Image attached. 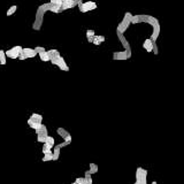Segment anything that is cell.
Wrapping results in <instances>:
<instances>
[{"mask_svg":"<svg viewBox=\"0 0 184 184\" xmlns=\"http://www.w3.org/2000/svg\"><path fill=\"white\" fill-rule=\"evenodd\" d=\"M138 23H147L150 25H155L159 23V20L152 15L148 14H137L133 15L131 18V24H138Z\"/></svg>","mask_w":184,"mask_h":184,"instance_id":"obj_1","label":"cell"},{"mask_svg":"<svg viewBox=\"0 0 184 184\" xmlns=\"http://www.w3.org/2000/svg\"><path fill=\"white\" fill-rule=\"evenodd\" d=\"M132 16H133V15H132L130 12H126V13L124 14L122 21L118 23V25H117V28H116V31H118V32H121V33H124V32L126 31V29L129 28V25L131 24V18H132Z\"/></svg>","mask_w":184,"mask_h":184,"instance_id":"obj_2","label":"cell"},{"mask_svg":"<svg viewBox=\"0 0 184 184\" xmlns=\"http://www.w3.org/2000/svg\"><path fill=\"white\" fill-rule=\"evenodd\" d=\"M146 178H147V170L138 167L136 169V182L133 184H146Z\"/></svg>","mask_w":184,"mask_h":184,"instance_id":"obj_3","label":"cell"},{"mask_svg":"<svg viewBox=\"0 0 184 184\" xmlns=\"http://www.w3.org/2000/svg\"><path fill=\"white\" fill-rule=\"evenodd\" d=\"M78 8L80 13H87L90 10H94L97 9V3L94 1H86V2H82L80 0L78 1Z\"/></svg>","mask_w":184,"mask_h":184,"instance_id":"obj_4","label":"cell"},{"mask_svg":"<svg viewBox=\"0 0 184 184\" xmlns=\"http://www.w3.org/2000/svg\"><path fill=\"white\" fill-rule=\"evenodd\" d=\"M116 34H117V38H118L120 43L122 44V46H123L124 51L128 53V57L130 59V57H131V55H132V51H131V46H130V44H129L128 39L124 37V34H123V33H121V32H118V31H116Z\"/></svg>","mask_w":184,"mask_h":184,"instance_id":"obj_5","label":"cell"},{"mask_svg":"<svg viewBox=\"0 0 184 184\" xmlns=\"http://www.w3.org/2000/svg\"><path fill=\"white\" fill-rule=\"evenodd\" d=\"M22 47L21 46H14L12 48H9L8 51H6V56L9 59H17L20 56V54L22 53Z\"/></svg>","mask_w":184,"mask_h":184,"instance_id":"obj_6","label":"cell"},{"mask_svg":"<svg viewBox=\"0 0 184 184\" xmlns=\"http://www.w3.org/2000/svg\"><path fill=\"white\" fill-rule=\"evenodd\" d=\"M78 1L79 0H64L63 3H62V6H61V12L70 9V8H74L75 6L78 5Z\"/></svg>","mask_w":184,"mask_h":184,"instance_id":"obj_7","label":"cell"},{"mask_svg":"<svg viewBox=\"0 0 184 184\" xmlns=\"http://www.w3.org/2000/svg\"><path fill=\"white\" fill-rule=\"evenodd\" d=\"M53 64H55L56 67H59L61 70L69 71V67L67 66V63H66V61H64V59H63L62 56H60L59 59H56V60H55V62H54Z\"/></svg>","mask_w":184,"mask_h":184,"instance_id":"obj_8","label":"cell"},{"mask_svg":"<svg viewBox=\"0 0 184 184\" xmlns=\"http://www.w3.org/2000/svg\"><path fill=\"white\" fill-rule=\"evenodd\" d=\"M160 30H161V28H160V23H158V24H155V25H153V31H152V34H151V39H152V41L153 43H156V39L159 38V36H160Z\"/></svg>","mask_w":184,"mask_h":184,"instance_id":"obj_9","label":"cell"},{"mask_svg":"<svg viewBox=\"0 0 184 184\" xmlns=\"http://www.w3.org/2000/svg\"><path fill=\"white\" fill-rule=\"evenodd\" d=\"M128 53L125 51H116L113 53V60H128Z\"/></svg>","mask_w":184,"mask_h":184,"instance_id":"obj_10","label":"cell"},{"mask_svg":"<svg viewBox=\"0 0 184 184\" xmlns=\"http://www.w3.org/2000/svg\"><path fill=\"white\" fill-rule=\"evenodd\" d=\"M22 54L24 55V57L25 59H28V57H34L38 53L34 51V48H23L22 49Z\"/></svg>","mask_w":184,"mask_h":184,"instance_id":"obj_11","label":"cell"},{"mask_svg":"<svg viewBox=\"0 0 184 184\" xmlns=\"http://www.w3.org/2000/svg\"><path fill=\"white\" fill-rule=\"evenodd\" d=\"M34 131H36V133H37V137H47V136H48V130H47L46 125L43 124V123H41L40 128L37 129V130H34Z\"/></svg>","mask_w":184,"mask_h":184,"instance_id":"obj_12","label":"cell"},{"mask_svg":"<svg viewBox=\"0 0 184 184\" xmlns=\"http://www.w3.org/2000/svg\"><path fill=\"white\" fill-rule=\"evenodd\" d=\"M47 53H48V55H49V61H51L52 63H54L55 60L61 56L57 49H49V51H47Z\"/></svg>","mask_w":184,"mask_h":184,"instance_id":"obj_13","label":"cell"},{"mask_svg":"<svg viewBox=\"0 0 184 184\" xmlns=\"http://www.w3.org/2000/svg\"><path fill=\"white\" fill-rule=\"evenodd\" d=\"M143 48H144L145 51H147L148 53L153 51V41H152L151 38H146V39L144 40V43H143Z\"/></svg>","mask_w":184,"mask_h":184,"instance_id":"obj_14","label":"cell"},{"mask_svg":"<svg viewBox=\"0 0 184 184\" xmlns=\"http://www.w3.org/2000/svg\"><path fill=\"white\" fill-rule=\"evenodd\" d=\"M106 40V38H105V36H93V38H92V44L93 45H95V46H99L101 43H103Z\"/></svg>","mask_w":184,"mask_h":184,"instance_id":"obj_15","label":"cell"},{"mask_svg":"<svg viewBox=\"0 0 184 184\" xmlns=\"http://www.w3.org/2000/svg\"><path fill=\"white\" fill-rule=\"evenodd\" d=\"M28 125H29L31 129H34V130H37V129H39V128H40L41 123H39V122H36V121H33L32 118H30V117H29V120H28Z\"/></svg>","mask_w":184,"mask_h":184,"instance_id":"obj_16","label":"cell"},{"mask_svg":"<svg viewBox=\"0 0 184 184\" xmlns=\"http://www.w3.org/2000/svg\"><path fill=\"white\" fill-rule=\"evenodd\" d=\"M56 133H57V135H59L61 138H63V139H64V138H66V137L69 135V132H68V131H67L64 128H57V129H56Z\"/></svg>","mask_w":184,"mask_h":184,"instance_id":"obj_17","label":"cell"},{"mask_svg":"<svg viewBox=\"0 0 184 184\" xmlns=\"http://www.w3.org/2000/svg\"><path fill=\"white\" fill-rule=\"evenodd\" d=\"M60 151H61V148L57 145H55V147L53 150V161H57L59 160V158H60Z\"/></svg>","mask_w":184,"mask_h":184,"instance_id":"obj_18","label":"cell"},{"mask_svg":"<svg viewBox=\"0 0 184 184\" xmlns=\"http://www.w3.org/2000/svg\"><path fill=\"white\" fill-rule=\"evenodd\" d=\"M52 147H54V146H52L51 144H48V143H44V145H43V148H41V151H43V154H46V153H49V152H52Z\"/></svg>","mask_w":184,"mask_h":184,"instance_id":"obj_19","label":"cell"},{"mask_svg":"<svg viewBox=\"0 0 184 184\" xmlns=\"http://www.w3.org/2000/svg\"><path fill=\"white\" fill-rule=\"evenodd\" d=\"M39 57H40V60H41V61H44V62L49 61V55H48L47 51H44V52L39 53Z\"/></svg>","mask_w":184,"mask_h":184,"instance_id":"obj_20","label":"cell"},{"mask_svg":"<svg viewBox=\"0 0 184 184\" xmlns=\"http://www.w3.org/2000/svg\"><path fill=\"white\" fill-rule=\"evenodd\" d=\"M30 118H32V120H33V121H36V122L41 123V121H43V115L37 114V113H32V114H31V116H30Z\"/></svg>","mask_w":184,"mask_h":184,"instance_id":"obj_21","label":"cell"},{"mask_svg":"<svg viewBox=\"0 0 184 184\" xmlns=\"http://www.w3.org/2000/svg\"><path fill=\"white\" fill-rule=\"evenodd\" d=\"M41 161H43V162L53 161V152H49V153H46V154H44V156L41 158Z\"/></svg>","mask_w":184,"mask_h":184,"instance_id":"obj_22","label":"cell"},{"mask_svg":"<svg viewBox=\"0 0 184 184\" xmlns=\"http://www.w3.org/2000/svg\"><path fill=\"white\" fill-rule=\"evenodd\" d=\"M84 178L86 179V184H92V174H91L89 170H86V171H85V174H84Z\"/></svg>","mask_w":184,"mask_h":184,"instance_id":"obj_23","label":"cell"},{"mask_svg":"<svg viewBox=\"0 0 184 184\" xmlns=\"http://www.w3.org/2000/svg\"><path fill=\"white\" fill-rule=\"evenodd\" d=\"M90 169H89V171L93 175V174H95V172H98V164H95V163H93V162H91L90 164Z\"/></svg>","mask_w":184,"mask_h":184,"instance_id":"obj_24","label":"cell"},{"mask_svg":"<svg viewBox=\"0 0 184 184\" xmlns=\"http://www.w3.org/2000/svg\"><path fill=\"white\" fill-rule=\"evenodd\" d=\"M48 10H51V12H53V13H60V12H61V8H60L59 6H56V5L51 3V6H49V9H48Z\"/></svg>","mask_w":184,"mask_h":184,"instance_id":"obj_25","label":"cell"},{"mask_svg":"<svg viewBox=\"0 0 184 184\" xmlns=\"http://www.w3.org/2000/svg\"><path fill=\"white\" fill-rule=\"evenodd\" d=\"M0 63L6 64V53L2 49H0Z\"/></svg>","mask_w":184,"mask_h":184,"instance_id":"obj_26","label":"cell"},{"mask_svg":"<svg viewBox=\"0 0 184 184\" xmlns=\"http://www.w3.org/2000/svg\"><path fill=\"white\" fill-rule=\"evenodd\" d=\"M16 8H17V7H16L15 5H14V6H12V7H10V8L7 10V16H10V15H13V14L16 12Z\"/></svg>","mask_w":184,"mask_h":184,"instance_id":"obj_27","label":"cell"},{"mask_svg":"<svg viewBox=\"0 0 184 184\" xmlns=\"http://www.w3.org/2000/svg\"><path fill=\"white\" fill-rule=\"evenodd\" d=\"M93 36H95L94 30H87V31H86V37H87V38H93Z\"/></svg>","mask_w":184,"mask_h":184,"instance_id":"obj_28","label":"cell"},{"mask_svg":"<svg viewBox=\"0 0 184 184\" xmlns=\"http://www.w3.org/2000/svg\"><path fill=\"white\" fill-rule=\"evenodd\" d=\"M46 143H48V144H51L52 146H54V144H55V140H54V138H53V137L48 136V137H47V140H46Z\"/></svg>","mask_w":184,"mask_h":184,"instance_id":"obj_29","label":"cell"},{"mask_svg":"<svg viewBox=\"0 0 184 184\" xmlns=\"http://www.w3.org/2000/svg\"><path fill=\"white\" fill-rule=\"evenodd\" d=\"M155 55H158V53H159V49H158V46H156V43H153V51H152Z\"/></svg>","mask_w":184,"mask_h":184,"instance_id":"obj_30","label":"cell"},{"mask_svg":"<svg viewBox=\"0 0 184 184\" xmlns=\"http://www.w3.org/2000/svg\"><path fill=\"white\" fill-rule=\"evenodd\" d=\"M34 51H36V52L39 54V53H41V52H44V51H46V49H45L44 47H40V46H38V47H36V48H34Z\"/></svg>","mask_w":184,"mask_h":184,"instance_id":"obj_31","label":"cell"},{"mask_svg":"<svg viewBox=\"0 0 184 184\" xmlns=\"http://www.w3.org/2000/svg\"><path fill=\"white\" fill-rule=\"evenodd\" d=\"M63 1H64V0H56L54 5H56V6H59V7L61 8V6H62V3H63Z\"/></svg>","mask_w":184,"mask_h":184,"instance_id":"obj_32","label":"cell"},{"mask_svg":"<svg viewBox=\"0 0 184 184\" xmlns=\"http://www.w3.org/2000/svg\"><path fill=\"white\" fill-rule=\"evenodd\" d=\"M55 1H56V0H49V2H51V3H53V5L55 3Z\"/></svg>","mask_w":184,"mask_h":184,"instance_id":"obj_33","label":"cell"},{"mask_svg":"<svg viewBox=\"0 0 184 184\" xmlns=\"http://www.w3.org/2000/svg\"><path fill=\"white\" fill-rule=\"evenodd\" d=\"M87 41H89V43H92V38H87Z\"/></svg>","mask_w":184,"mask_h":184,"instance_id":"obj_34","label":"cell"},{"mask_svg":"<svg viewBox=\"0 0 184 184\" xmlns=\"http://www.w3.org/2000/svg\"><path fill=\"white\" fill-rule=\"evenodd\" d=\"M152 184H158V183H156L155 181H153V182H152Z\"/></svg>","mask_w":184,"mask_h":184,"instance_id":"obj_35","label":"cell"},{"mask_svg":"<svg viewBox=\"0 0 184 184\" xmlns=\"http://www.w3.org/2000/svg\"><path fill=\"white\" fill-rule=\"evenodd\" d=\"M71 184H78V183H76V182H72V183H71Z\"/></svg>","mask_w":184,"mask_h":184,"instance_id":"obj_36","label":"cell"}]
</instances>
